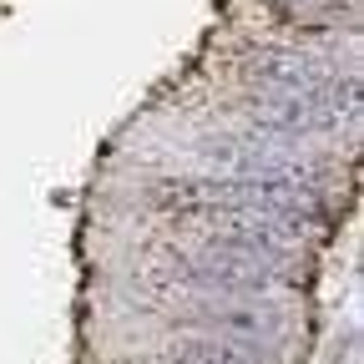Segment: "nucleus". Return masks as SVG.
Segmentation results:
<instances>
[{
    "label": "nucleus",
    "mask_w": 364,
    "mask_h": 364,
    "mask_svg": "<svg viewBox=\"0 0 364 364\" xmlns=\"http://www.w3.org/2000/svg\"><path fill=\"white\" fill-rule=\"evenodd\" d=\"M198 364H248V359L228 344H208V349H198Z\"/></svg>",
    "instance_id": "f257e3e1"
}]
</instances>
